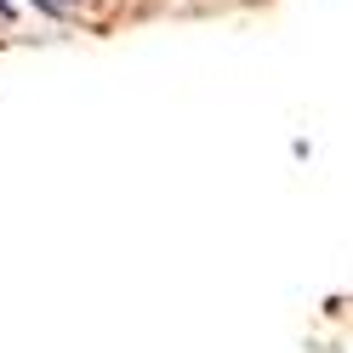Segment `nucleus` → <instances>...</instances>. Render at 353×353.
Returning <instances> with one entry per match:
<instances>
[{
  "label": "nucleus",
  "mask_w": 353,
  "mask_h": 353,
  "mask_svg": "<svg viewBox=\"0 0 353 353\" xmlns=\"http://www.w3.org/2000/svg\"><path fill=\"white\" fill-rule=\"evenodd\" d=\"M40 12H52V17H74L80 12V0H34Z\"/></svg>",
  "instance_id": "nucleus-1"
},
{
  "label": "nucleus",
  "mask_w": 353,
  "mask_h": 353,
  "mask_svg": "<svg viewBox=\"0 0 353 353\" xmlns=\"http://www.w3.org/2000/svg\"><path fill=\"white\" fill-rule=\"evenodd\" d=\"M6 12H12V0H0V17H6Z\"/></svg>",
  "instance_id": "nucleus-2"
}]
</instances>
